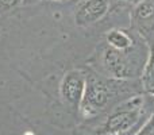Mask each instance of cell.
Wrapping results in <instances>:
<instances>
[{"instance_id":"6da1fadb","label":"cell","mask_w":154,"mask_h":135,"mask_svg":"<svg viewBox=\"0 0 154 135\" xmlns=\"http://www.w3.org/2000/svg\"><path fill=\"white\" fill-rule=\"evenodd\" d=\"M85 91L79 109L88 120L103 116L127 99L143 92L141 80L112 78L92 69L85 70Z\"/></svg>"},{"instance_id":"7a4b0ae2","label":"cell","mask_w":154,"mask_h":135,"mask_svg":"<svg viewBox=\"0 0 154 135\" xmlns=\"http://www.w3.org/2000/svg\"><path fill=\"white\" fill-rule=\"evenodd\" d=\"M154 114V95L139 93L92 122L89 135H135Z\"/></svg>"},{"instance_id":"3957f363","label":"cell","mask_w":154,"mask_h":135,"mask_svg":"<svg viewBox=\"0 0 154 135\" xmlns=\"http://www.w3.org/2000/svg\"><path fill=\"white\" fill-rule=\"evenodd\" d=\"M149 56V43L139 38L127 50L116 49L104 43L97 54V73L119 80H139Z\"/></svg>"},{"instance_id":"277c9868","label":"cell","mask_w":154,"mask_h":135,"mask_svg":"<svg viewBox=\"0 0 154 135\" xmlns=\"http://www.w3.org/2000/svg\"><path fill=\"white\" fill-rule=\"evenodd\" d=\"M131 30L147 43L154 41V0H142L133 7Z\"/></svg>"},{"instance_id":"5b68a950","label":"cell","mask_w":154,"mask_h":135,"mask_svg":"<svg viewBox=\"0 0 154 135\" xmlns=\"http://www.w3.org/2000/svg\"><path fill=\"white\" fill-rule=\"evenodd\" d=\"M85 82H87V74H85V70H81V69L69 70L64 76L60 85V93L65 104L69 106L70 108H80L85 91Z\"/></svg>"},{"instance_id":"8992f818","label":"cell","mask_w":154,"mask_h":135,"mask_svg":"<svg viewBox=\"0 0 154 135\" xmlns=\"http://www.w3.org/2000/svg\"><path fill=\"white\" fill-rule=\"evenodd\" d=\"M108 10V0H84L76 11L75 22L80 27L92 26L101 20L107 15Z\"/></svg>"},{"instance_id":"52a82bcc","label":"cell","mask_w":154,"mask_h":135,"mask_svg":"<svg viewBox=\"0 0 154 135\" xmlns=\"http://www.w3.org/2000/svg\"><path fill=\"white\" fill-rule=\"evenodd\" d=\"M139 35L131 30H120V29H114L109 30L106 34V43L111 48L116 49V50H127L130 49L137 41L139 39Z\"/></svg>"},{"instance_id":"ba28073f","label":"cell","mask_w":154,"mask_h":135,"mask_svg":"<svg viewBox=\"0 0 154 135\" xmlns=\"http://www.w3.org/2000/svg\"><path fill=\"white\" fill-rule=\"evenodd\" d=\"M142 89L145 93L154 95V41L149 43V56L141 76Z\"/></svg>"},{"instance_id":"9c48e42d","label":"cell","mask_w":154,"mask_h":135,"mask_svg":"<svg viewBox=\"0 0 154 135\" xmlns=\"http://www.w3.org/2000/svg\"><path fill=\"white\" fill-rule=\"evenodd\" d=\"M20 4H23V0H0V15L15 10Z\"/></svg>"},{"instance_id":"30bf717a","label":"cell","mask_w":154,"mask_h":135,"mask_svg":"<svg viewBox=\"0 0 154 135\" xmlns=\"http://www.w3.org/2000/svg\"><path fill=\"white\" fill-rule=\"evenodd\" d=\"M135 135H154V114L145 122V124L139 128Z\"/></svg>"},{"instance_id":"8fae6325","label":"cell","mask_w":154,"mask_h":135,"mask_svg":"<svg viewBox=\"0 0 154 135\" xmlns=\"http://www.w3.org/2000/svg\"><path fill=\"white\" fill-rule=\"evenodd\" d=\"M119 2H123V3H127V4L135 5V4H138L139 2H142V0H119Z\"/></svg>"},{"instance_id":"7c38bea8","label":"cell","mask_w":154,"mask_h":135,"mask_svg":"<svg viewBox=\"0 0 154 135\" xmlns=\"http://www.w3.org/2000/svg\"><path fill=\"white\" fill-rule=\"evenodd\" d=\"M37 2H39V0H23V4H32Z\"/></svg>"}]
</instances>
